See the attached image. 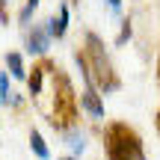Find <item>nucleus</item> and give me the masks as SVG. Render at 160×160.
<instances>
[{
  "label": "nucleus",
  "instance_id": "9",
  "mask_svg": "<svg viewBox=\"0 0 160 160\" xmlns=\"http://www.w3.org/2000/svg\"><path fill=\"white\" fill-rule=\"evenodd\" d=\"M36 9H39V0H27V3H24V9H21V15H18V21L27 24V21H30V15H33Z\"/></svg>",
  "mask_w": 160,
  "mask_h": 160
},
{
  "label": "nucleus",
  "instance_id": "12",
  "mask_svg": "<svg viewBox=\"0 0 160 160\" xmlns=\"http://www.w3.org/2000/svg\"><path fill=\"white\" fill-rule=\"evenodd\" d=\"M62 160H77V157H62Z\"/></svg>",
  "mask_w": 160,
  "mask_h": 160
},
{
  "label": "nucleus",
  "instance_id": "8",
  "mask_svg": "<svg viewBox=\"0 0 160 160\" xmlns=\"http://www.w3.org/2000/svg\"><path fill=\"white\" fill-rule=\"evenodd\" d=\"M42 80H45V68H33V77H30V95H42Z\"/></svg>",
  "mask_w": 160,
  "mask_h": 160
},
{
  "label": "nucleus",
  "instance_id": "3",
  "mask_svg": "<svg viewBox=\"0 0 160 160\" xmlns=\"http://www.w3.org/2000/svg\"><path fill=\"white\" fill-rule=\"evenodd\" d=\"M51 48V33L45 24H33V30L27 33V51L30 53H45Z\"/></svg>",
  "mask_w": 160,
  "mask_h": 160
},
{
  "label": "nucleus",
  "instance_id": "7",
  "mask_svg": "<svg viewBox=\"0 0 160 160\" xmlns=\"http://www.w3.org/2000/svg\"><path fill=\"white\" fill-rule=\"evenodd\" d=\"M6 65H9V71H12V77L15 80H24L27 77V68H24V59H21V53H6Z\"/></svg>",
  "mask_w": 160,
  "mask_h": 160
},
{
  "label": "nucleus",
  "instance_id": "1",
  "mask_svg": "<svg viewBox=\"0 0 160 160\" xmlns=\"http://www.w3.org/2000/svg\"><path fill=\"white\" fill-rule=\"evenodd\" d=\"M104 151L107 160H148L139 137L128 125H110L104 131Z\"/></svg>",
  "mask_w": 160,
  "mask_h": 160
},
{
  "label": "nucleus",
  "instance_id": "4",
  "mask_svg": "<svg viewBox=\"0 0 160 160\" xmlns=\"http://www.w3.org/2000/svg\"><path fill=\"white\" fill-rule=\"evenodd\" d=\"M62 139H65V145H68V151H71V157H80L86 151V131H80L77 125H71V128H65L62 131Z\"/></svg>",
  "mask_w": 160,
  "mask_h": 160
},
{
  "label": "nucleus",
  "instance_id": "5",
  "mask_svg": "<svg viewBox=\"0 0 160 160\" xmlns=\"http://www.w3.org/2000/svg\"><path fill=\"white\" fill-rule=\"evenodd\" d=\"M65 30H68V6H59V18H51L48 21V33H51V39L57 36V39H62L65 36Z\"/></svg>",
  "mask_w": 160,
  "mask_h": 160
},
{
  "label": "nucleus",
  "instance_id": "2",
  "mask_svg": "<svg viewBox=\"0 0 160 160\" xmlns=\"http://www.w3.org/2000/svg\"><path fill=\"white\" fill-rule=\"evenodd\" d=\"M86 45H89V48H86V51H89L86 65H89L92 80H95L104 92H116V89H119V77H116V68H113V62H110V57L104 53L101 39H98L95 33H89V36H86Z\"/></svg>",
  "mask_w": 160,
  "mask_h": 160
},
{
  "label": "nucleus",
  "instance_id": "11",
  "mask_svg": "<svg viewBox=\"0 0 160 160\" xmlns=\"http://www.w3.org/2000/svg\"><path fill=\"white\" fill-rule=\"evenodd\" d=\"M157 131H160V113H157Z\"/></svg>",
  "mask_w": 160,
  "mask_h": 160
},
{
  "label": "nucleus",
  "instance_id": "6",
  "mask_svg": "<svg viewBox=\"0 0 160 160\" xmlns=\"http://www.w3.org/2000/svg\"><path fill=\"white\" fill-rule=\"evenodd\" d=\"M30 148H33V154L39 160H51V148L45 145V137L39 131H30Z\"/></svg>",
  "mask_w": 160,
  "mask_h": 160
},
{
  "label": "nucleus",
  "instance_id": "10",
  "mask_svg": "<svg viewBox=\"0 0 160 160\" xmlns=\"http://www.w3.org/2000/svg\"><path fill=\"white\" fill-rule=\"evenodd\" d=\"M110 6H113V9L119 12V6H122V0H110Z\"/></svg>",
  "mask_w": 160,
  "mask_h": 160
}]
</instances>
